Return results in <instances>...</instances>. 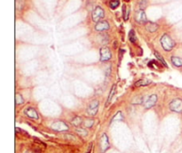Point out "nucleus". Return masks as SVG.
Returning a JSON list of instances; mask_svg holds the SVG:
<instances>
[{"instance_id":"f257e3e1","label":"nucleus","mask_w":182,"mask_h":153,"mask_svg":"<svg viewBox=\"0 0 182 153\" xmlns=\"http://www.w3.org/2000/svg\"><path fill=\"white\" fill-rule=\"evenodd\" d=\"M160 43L162 47L166 51V52H170L173 49V47L175 46V42L174 40L168 35V34H164L160 39Z\"/></svg>"},{"instance_id":"f03ea898","label":"nucleus","mask_w":182,"mask_h":153,"mask_svg":"<svg viewBox=\"0 0 182 153\" xmlns=\"http://www.w3.org/2000/svg\"><path fill=\"white\" fill-rule=\"evenodd\" d=\"M104 16H105V12H104V10L102 9V7H100V6H96L94 9H93V11H92V20L94 21V22H99V21H100L101 20V19H103L104 18Z\"/></svg>"},{"instance_id":"7ed1b4c3","label":"nucleus","mask_w":182,"mask_h":153,"mask_svg":"<svg viewBox=\"0 0 182 153\" xmlns=\"http://www.w3.org/2000/svg\"><path fill=\"white\" fill-rule=\"evenodd\" d=\"M169 107H170V110L174 111V112H177V113H181L182 114V100L181 99H174L173 100L170 104H169Z\"/></svg>"},{"instance_id":"20e7f679","label":"nucleus","mask_w":182,"mask_h":153,"mask_svg":"<svg viewBox=\"0 0 182 153\" xmlns=\"http://www.w3.org/2000/svg\"><path fill=\"white\" fill-rule=\"evenodd\" d=\"M100 61H108L112 57V53H111L110 49L108 47H106V46L100 48Z\"/></svg>"},{"instance_id":"39448f33","label":"nucleus","mask_w":182,"mask_h":153,"mask_svg":"<svg viewBox=\"0 0 182 153\" xmlns=\"http://www.w3.org/2000/svg\"><path fill=\"white\" fill-rule=\"evenodd\" d=\"M134 18H135V20H136L138 23L142 24V23H147V22H148L147 15H146V13H145V11L142 10V9H140L139 11L136 12Z\"/></svg>"},{"instance_id":"423d86ee","label":"nucleus","mask_w":182,"mask_h":153,"mask_svg":"<svg viewBox=\"0 0 182 153\" xmlns=\"http://www.w3.org/2000/svg\"><path fill=\"white\" fill-rule=\"evenodd\" d=\"M52 128L55 131L58 132H63V131H67L68 130V127L66 123L62 122V121H56L52 125Z\"/></svg>"},{"instance_id":"0eeeda50","label":"nucleus","mask_w":182,"mask_h":153,"mask_svg":"<svg viewBox=\"0 0 182 153\" xmlns=\"http://www.w3.org/2000/svg\"><path fill=\"white\" fill-rule=\"evenodd\" d=\"M99 102L98 101H93L88 107L87 109V113L90 116H95L98 113V110H99Z\"/></svg>"},{"instance_id":"6e6552de","label":"nucleus","mask_w":182,"mask_h":153,"mask_svg":"<svg viewBox=\"0 0 182 153\" xmlns=\"http://www.w3.org/2000/svg\"><path fill=\"white\" fill-rule=\"evenodd\" d=\"M157 102V94H151L150 96H149V98L144 102V106H145L146 109H150V108L154 107L156 105Z\"/></svg>"},{"instance_id":"1a4fd4ad","label":"nucleus","mask_w":182,"mask_h":153,"mask_svg":"<svg viewBox=\"0 0 182 153\" xmlns=\"http://www.w3.org/2000/svg\"><path fill=\"white\" fill-rule=\"evenodd\" d=\"M109 28H110L109 23L107 20H100V21L97 22L95 25V29L97 31H100V32L106 31V30L109 29Z\"/></svg>"},{"instance_id":"9d476101","label":"nucleus","mask_w":182,"mask_h":153,"mask_svg":"<svg viewBox=\"0 0 182 153\" xmlns=\"http://www.w3.org/2000/svg\"><path fill=\"white\" fill-rule=\"evenodd\" d=\"M109 148V142L108 137L106 134H103L100 138V149L102 152H105Z\"/></svg>"},{"instance_id":"9b49d317","label":"nucleus","mask_w":182,"mask_h":153,"mask_svg":"<svg viewBox=\"0 0 182 153\" xmlns=\"http://www.w3.org/2000/svg\"><path fill=\"white\" fill-rule=\"evenodd\" d=\"M24 113H25V115H26L27 117H28V118H30V119H38V118H39L37 111H36L35 109L31 108V107L27 108V109L25 110Z\"/></svg>"},{"instance_id":"f8f14e48","label":"nucleus","mask_w":182,"mask_h":153,"mask_svg":"<svg viewBox=\"0 0 182 153\" xmlns=\"http://www.w3.org/2000/svg\"><path fill=\"white\" fill-rule=\"evenodd\" d=\"M159 29V25L156 22H152V21H148L146 23V29L149 31V32H151V33H154L156 32L157 29Z\"/></svg>"},{"instance_id":"ddd939ff","label":"nucleus","mask_w":182,"mask_h":153,"mask_svg":"<svg viewBox=\"0 0 182 153\" xmlns=\"http://www.w3.org/2000/svg\"><path fill=\"white\" fill-rule=\"evenodd\" d=\"M172 62L176 67H182V58L178 56H173L172 57Z\"/></svg>"},{"instance_id":"4468645a","label":"nucleus","mask_w":182,"mask_h":153,"mask_svg":"<svg viewBox=\"0 0 182 153\" xmlns=\"http://www.w3.org/2000/svg\"><path fill=\"white\" fill-rule=\"evenodd\" d=\"M129 12H130V9L125 4H124L123 5V15H124V20H128V18H129Z\"/></svg>"},{"instance_id":"2eb2a0df","label":"nucleus","mask_w":182,"mask_h":153,"mask_svg":"<svg viewBox=\"0 0 182 153\" xmlns=\"http://www.w3.org/2000/svg\"><path fill=\"white\" fill-rule=\"evenodd\" d=\"M82 123H83V121H82V119H81L80 117H76V118H74V119L71 120V124H72L73 126H75V127H78V126H80Z\"/></svg>"},{"instance_id":"dca6fc26","label":"nucleus","mask_w":182,"mask_h":153,"mask_svg":"<svg viewBox=\"0 0 182 153\" xmlns=\"http://www.w3.org/2000/svg\"><path fill=\"white\" fill-rule=\"evenodd\" d=\"M129 40L132 43L136 42V34H135V31L133 29H131L130 32H129Z\"/></svg>"},{"instance_id":"f3484780","label":"nucleus","mask_w":182,"mask_h":153,"mask_svg":"<svg viewBox=\"0 0 182 153\" xmlns=\"http://www.w3.org/2000/svg\"><path fill=\"white\" fill-rule=\"evenodd\" d=\"M151 82L150 81H149V80H146V79H141V80H139V81H137L136 82V84H135V86H148V85H149Z\"/></svg>"},{"instance_id":"a211bd4d","label":"nucleus","mask_w":182,"mask_h":153,"mask_svg":"<svg viewBox=\"0 0 182 153\" xmlns=\"http://www.w3.org/2000/svg\"><path fill=\"white\" fill-rule=\"evenodd\" d=\"M115 92H116V86H114L112 87L111 91H110V94H109L108 102H106V106H108V105L110 103V102H111V100H112V98H113V96H114V94H115Z\"/></svg>"},{"instance_id":"6ab92c4d","label":"nucleus","mask_w":182,"mask_h":153,"mask_svg":"<svg viewBox=\"0 0 182 153\" xmlns=\"http://www.w3.org/2000/svg\"><path fill=\"white\" fill-rule=\"evenodd\" d=\"M15 102H16V104H17V105H20V104H22V103L24 102V99H23V97L21 96V94H16Z\"/></svg>"},{"instance_id":"aec40b11","label":"nucleus","mask_w":182,"mask_h":153,"mask_svg":"<svg viewBox=\"0 0 182 153\" xmlns=\"http://www.w3.org/2000/svg\"><path fill=\"white\" fill-rule=\"evenodd\" d=\"M84 125L85 127H92L94 124V120L93 119H86L84 122Z\"/></svg>"},{"instance_id":"412c9836","label":"nucleus","mask_w":182,"mask_h":153,"mask_svg":"<svg viewBox=\"0 0 182 153\" xmlns=\"http://www.w3.org/2000/svg\"><path fill=\"white\" fill-rule=\"evenodd\" d=\"M155 55L157 56V59H158V60H159V61H161V62H162V63L165 65V67H167V63H166L165 60V59L162 57V55H161V54H160L158 52H155Z\"/></svg>"},{"instance_id":"4be33fe9","label":"nucleus","mask_w":182,"mask_h":153,"mask_svg":"<svg viewBox=\"0 0 182 153\" xmlns=\"http://www.w3.org/2000/svg\"><path fill=\"white\" fill-rule=\"evenodd\" d=\"M119 1L118 0H112V1H110V3H109V6L112 8V9H116V8H117L118 6H119Z\"/></svg>"},{"instance_id":"5701e85b","label":"nucleus","mask_w":182,"mask_h":153,"mask_svg":"<svg viewBox=\"0 0 182 153\" xmlns=\"http://www.w3.org/2000/svg\"><path fill=\"white\" fill-rule=\"evenodd\" d=\"M147 4H148L147 0H140V1H139V4H140V7H141V9H142V10H144V9L146 8V6H147Z\"/></svg>"},{"instance_id":"b1692460","label":"nucleus","mask_w":182,"mask_h":153,"mask_svg":"<svg viewBox=\"0 0 182 153\" xmlns=\"http://www.w3.org/2000/svg\"><path fill=\"white\" fill-rule=\"evenodd\" d=\"M76 132L78 133V134H80V135H87V132L84 130V129H82V128H79V129H77L76 130Z\"/></svg>"},{"instance_id":"393cba45","label":"nucleus","mask_w":182,"mask_h":153,"mask_svg":"<svg viewBox=\"0 0 182 153\" xmlns=\"http://www.w3.org/2000/svg\"><path fill=\"white\" fill-rule=\"evenodd\" d=\"M92 150H93V143H90L88 149H87V152L86 153H92Z\"/></svg>"},{"instance_id":"a878e982","label":"nucleus","mask_w":182,"mask_h":153,"mask_svg":"<svg viewBox=\"0 0 182 153\" xmlns=\"http://www.w3.org/2000/svg\"><path fill=\"white\" fill-rule=\"evenodd\" d=\"M124 1H126V2H127V1H130V0H124Z\"/></svg>"}]
</instances>
